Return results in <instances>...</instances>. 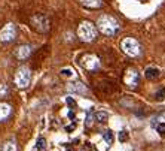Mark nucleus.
<instances>
[{
  "mask_svg": "<svg viewBox=\"0 0 165 151\" xmlns=\"http://www.w3.org/2000/svg\"><path fill=\"white\" fill-rule=\"evenodd\" d=\"M127 139H128V132L127 130H121L119 132V141L121 142H125Z\"/></svg>",
  "mask_w": 165,
  "mask_h": 151,
  "instance_id": "21",
  "label": "nucleus"
},
{
  "mask_svg": "<svg viewBox=\"0 0 165 151\" xmlns=\"http://www.w3.org/2000/svg\"><path fill=\"white\" fill-rule=\"evenodd\" d=\"M121 48L122 51L130 56V57H138L141 54V45L138 44V41L132 39V37H125L122 39L121 42Z\"/></svg>",
  "mask_w": 165,
  "mask_h": 151,
  "instance_id": "4",
  "label": "nucleus"
},
{
  "mask_svg": "<svg viewBox=\"0 0 165 151\" xmlns=\"http://www.w3.org/2000/svg\"><path fill=\"white\" fill-rule=\"evenodd\" d=\"M80 63H82V66H83L85 69H88V70H95L100 68L98 58L95 57V56H92V54L83 56V57L80 58Z\"/></svg>",
  "mask_w": 165,
  "mask_h": 151,
  "instance_id": "8",
  "label": "nucleus"
},
{
  "mask_svg": "<svg viewBox=\"0 0 165 151\" xmlns=\"http://www.w3.org/2000/svg\"><path fill=\"white\" fill-rule=\"evenodd\" d=\"M16 37V29L12 23H8L2 30H0V41L2 42H12Z\"/></svg>",
  "mask_w": 165,
  "mask_h": 151,
  "instance_id": "7",
  "label": "nucleus"
},
{
  "mask_svg": "<svg viewBox=\"0 0 165 151\" xmlns=\"http://www.w3.org/2000/svg\"><path fill=\"white\" fill-rule=\"evenodd\" d=\"M66 102H67V105H70L72 108H76V102H75V99H72V97H67Z\"/></svg>",
  "mask_w": 165,
  "mask_h": 151,
  "instance_id": "23",
  "label": "nucleus"
},
{
  "mask_svg": "<svg viewBox=\"0 0 165 151\" xmlns=\"http://www.w3.org/2000/svg\"><path fill=\"white\" fill-rule=\"evenodd\" d=\"M73 129H75V124H72V126H68V127H67V130L70 132V130H73Z\"/></svg>",
  "mask_w": 165,
  "mask_h": 151,
  "instance_id": "26",
  "label": "nucleus"
},
{
  "mask_svg": "<svg viewBox=\"0 0 165 151\" xmlns=\"http://www.w3.org/2000/svg\"><path fill=\"white\" fill-rule=\"evenodd\" d=\"M155 99H156V100H164V99H165V88L158 90L156 94H155Z\"/></svg>",
  "mask_w": 165,
  "mask_h": 151,
  "instance_id": "19",
  "label": "nucleus"
},
{
  "mask_svg": "<svg viewBox=\"0 0 165 151\" xmlns=\"http://www.w3.org/2000/svg\"><path fill=\"white\" fill-rule=\"evenodd\" d=\"M103 138H104V141H106L107 144H112L113 139H115V138H113V132H112V130H104V132H103Z\"/></svg>",
  "mask_w": 165,
  "mask_h": 151,
  "instance_id": "17",
  "label": "nucleus"
},
{
  "mask_svg": "<svg viewBox=\"0 0 165 151\" xmlns=\"http://www.w3.org/2000/svg\"><path fill=\"white\" fill-rule=\"evenodd\" d=\"M36 148H37V151H46V141H45L43 136H39L37 144H36Z\"/></svg>",
  "mask_w": 165,
  "mask_h": 151,
  "instance_id": "16",
  "label": "nucleus"
},
{
  "mask_svg": "<svg viewBox=\"0 0 165 151\" xmlns=\"http://www.w3.org/2000/svg\"><path fill=\"white\" fill-rule=\"evenodd\" d=\"M8 94H9V87L6 84H0V99L6 97Z\"/></svg>",
  "mask_w": 165,
  "mask_h": 151,
  "instance_id": "18",
  "label": "nucleus"
},
{
  "mask_svg": "<svg viewBox=\"0 0 165 151\" xmlns=\"http://www.w3.org/2000/svg\"><path fill=\"white\" fill-rule=\"evenodd\" d=\"M67 88H68V91H77V93H79V91H82V93H83V91L86 90V88H85L80 82H70V84L67 85Z\"/></svg>",
  "mask_w": 165,
  "mask_h": 151,
  "instance_id": "13",
  "label": "nucleus"
},
{
  "mask_svg": "<svg viewBox=\"0 0 165 151\" xmlns=\"http://www.w3.org/2000/svg\"><path fill=\"white\" fill-rule=\"evenodd\" d=\"M61 75H64V76H72V69H63L61 70Z\"/></svg>",
  "mask_w": 165,
  "mask_h": 151,
  "instance_id": "24",
  "label": "nucleus"
},
{
  "mask_svg": "<svg viewBox=\"0 0 165 151\" xmlns=\"http://www.w3.org/2000/svg\"><path fill=\"white\" fill-rule=\"evenodd\" d=\"M2 151H18V145H16V141H15V139L8 141V142H6V144L3 145Z\"/></svg>",
  "mask_w": 165,
  "mask_h": 151,
  "instance_id": "14",
  "label": "nucleus"
},
{
  "mask_svg": "<svg viewBox=\"0 0 165 151\" xmlns=\"http://www.w3.org/2000/svg\"><path fill=\"white\" fill-rule=\"evenodd\" d=\"M144 76H146L147 79H150V81L158 79V78L161 76V70L158 69V68H147V69L144 70Z\"/></svg>",
  "mask_w": 165,
  "mask_h": 151,
  "instance_id": "11",
  "label": "nucleus"
},
{
  "mask_svg": "<svg viewBox=\"0 0 165 151\" xmlns=\"http://www.w3.org/2000/svg\"><path fill=\"white\" fill-rule=\"evenodd\" d=\"M31 52H33V47L31 45H21V47H18L15 49L13 56L18 58V60H27V58L31 56Z\"/></svg>",
  "mask_w": 165,
  "mask_h": 151,
  "instance_id": "9",
  "label": "nucleus"
},
{
  "mask_svg": "<svg viewBox=\"0 0 165 151\" xmlns=\"http://www.w3.org/2000/svg\"><path fill=\"white\" fill-rule=\"evenodd\" d=\"M30 27L37 33H48L51 29V21L43 14H34L30 18Z\"/></svg>",
  "mask_w": 165,
  "mask_h": 151,
  "instance_id": "3",
  "label": "nucleus"
},
{
  "mask_svg": "<svg viewBox=\"0 0 165 151\" xmlns=\"http://www.w3.org/2000/svg\"><path fill=\"white\" fill-rule=\"evenodd\" d=\"M123 84L128 88H131V90L137 88V85L140 84V75H138V72L135 69H132V68L127 69L125 70V75H123Z\"/></svg>",
  "mask_w": 165,
  "mask_h": 151,
  "instance_id": "6",
  "label": "nucleus"
},
{
  "mask_svg": "<svg viewBox=\"0 0 165 151\" xmlns=\"http://www.w3.org/2000/svg\"><path fill=\"white\" fill-rule=\"evenodd\" d=\"M97 30L106 36H113L119 30V23L110 15H101L97 21Z\"/></svg>",
  "mask_w": 165,
  "mask_h": 151,
  "instance_id": "1",
  "label": "nucleus"
},
{
  "mask_svg": "<svg viewBox=\"0 0 165 151\" xmlns=\"http://www.w3.org/2000/svg\"><path fill=\"white\" fill-rule=\"evenodd\" d=\"M11 105L9 103H3V102H0V121H3V120H6L8 117L11 115Z\"/></svg>",
  "mask_w": 165,
  "mask_h": 151,
  "instance_id": "12",
  "label": "nucleus"
},
{
  "mask_svg": "<svg viewBox=\"0 0 165 151\" xmlns=\"http://www.w3.org/2000/svg\"><path fill=\"white\" fill-rule=\"evenodd\" d=\"M77 36L83 42H92L97 39V27L89 21H83L77 27Z\"/></svg>",
  "mask_w": 165,
  "mask_h": 151,
  "instance_id": "2",
  "label": "nucleus"
},
{
  "mask_svg": "<svg viewBox=\"0 0 165 151\" xmlns=\"http://www.w3.org/2000/svg\"><path fill=\"white\" fill-rule=\"evenodd\" d=\"M92 121H94V118H92V115L88 112V115H86V121H85V124H86V127H89L91 124H92Z\"/></svg>",
  "mask_w": 165,
  "mask_h": 151,
  "instance_id": "22",
  "label": "nucleus"
},
{
  "mask_svg": "<svg viewBox=\"0 0 165 151\" xmlns=\"http://www.w3.org/2000/svg\"><path fill=\"white\" fill-rule=\"evenodd\" d=\"M30 79H31V70L28 69L27 66L20 68V69L16 70V73H15V78H13L15 85H16L18 88H25V87H28Z\"/></svg>",
  "mask_w": 165,
  "mask_h": 151,
  "instance_id": "5",
  "label": "nucleus"
},
{
  "mask_svg": "<svg viewBox=\"0 0 165 151\" xmlns=\"http://www.w3.org/2000/svg\"><path fill=\"white\" fill-rule=\"evenodd\" d=\"M156 126V130L159 135H165V123H159V124H155Z\"/></svg>",
  "mask_w": 165,
  "mask_h": 151,
  "instance_id": "20",
  "label": "nucleus"
},
{
  "mask_svg": "<svg viewBox=\"0 0 165 151\" xmlns=\"http://www.w3.org/2000/svg\"><path fill=\"white\" fill-rule=\"evenodd\" d=\"M68 118H72V120H73V118H75V114H73V112H72V111H70V112H68Z\"/></svg>",
  "mask_w": 165,
  "mask_h": 151,
  "instance_id": "25",
  "label": "nucleus"
},
{
  "mask_svg": "<svg viewBox=\"0 0 165 151\" xmlns=\"http://www.w3.org/2000/svg\"><path fill=\"white\" fill-rule=\"evenodd\" d=\"M80 5L88 9H98L103 6V0H80Z\"/></svg>",
  "mask_w": 165,
  "mask_h": 151,
  "instance_id": "10",
  "label": "nucleus"
},
{
  "mask_svg": "<svg viewBox=\"0 0 165 151\" xmlns=\"http://www.w3.org/2000/svg\"><path fill=\"white\" fill-rule=\"evenodd\" d=\"M95 120L100 123H106L109 120V114L106 111H98V112H95Z\"/></svg>",
  "mask_w": 165,
  "mask_h": 151,
  "instance_id": "15",
  "label": "nucleus"
}]
</instances>
